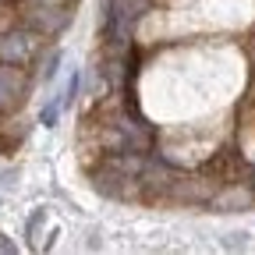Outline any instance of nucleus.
<instances>
[{
	"mask_svg": "<svg viewBox=\"0 0 255 255\" xmlns=\"http://www.w3.org/2000/svg\"><path fill=\"white\" fill-rule=\"evenodd\" d=\"M32 53H36V32H25V28H18V32H4L0 36V64H28L32 60Z\"/></svg>",
	"mask_w": 255,
	"mask_h": 255,
	"instance_id": "nucleus-1",
	"label": "nucleus"
},
{
	"mask_svg": "<svg viewBox=\"0 0 255 255\" xmlns=\"http://www.w3.org/2000/svg\"><path fill=\"white\" fill-rule=\"evenodd\" d=\"M252 202H255V188L252 184H227V188L213 191V199H209L213 209H248Z\"/></svg>",
	"mask_w": 255,
	"mask_h": 255,
	"instance_id": "nucleus-2",
	"label": "nucleus"
},
{
	"mask_svg": "<svg viewBox=\"0 0 255 255\" xmlns=\"http://www.w3.org/2000/svg\"><path fill=\"white\" fill-rule=\"evenodd\" d=\"M21 92H25V75L18 71V64H0V110L18 103Z\"/></svg>",
	"mask_w": 255,
	"mask_h": 255,
	"instance_id": "nucleus-3",
	"label": "nucleus"
},
{
	"mask_svg": "<svg viewBox=\"0 0 255 255\" xmlns=\"http://www.w3.org/2000/svg\"><path fill=\"white\" fill-rule=\"evenodd\" d=\"M60 110H64V100L60 96H53V100L43 107V114H39V121H43V128H53L57 121H60Z\"/></svg>",
	"mask_w": 255,
	"mask_h": 255,
	"instance_id": "nucleus-4",
	"label": "nucleus"
},
{
	"mask_svg": "<svg viewBox=\"0 0 255 255\" xmlns=\"http://www.w3.org/2000/svg\"><path fill=\"white\" fill-rule=\"evenodd\" d=\"M57 68H60V53H53V57L46 60V68H43V78H53V75H57Z\"/></svg>",
	"mask_w": 255,
	"mask_h": 255,
	"instance_id": "nucleus-5",
	"label": "nucleus"
},
{
	"mask_svg": "<svg viewBox=\"0 0 255 255\" xmlns=\"http://www.w3.org/2000/svg\"><path fill=\"white\" fill-rule=\"evenodd\" d=\"M0 252H7V255H11V252H14V241H7V238H4V234H0Z\"/></svg>",
	"mask_w": 255,
	"mask_h": 255,
	"instance_id": "nucleus-6",
	"label": "nucleus"
}]
</instances>
